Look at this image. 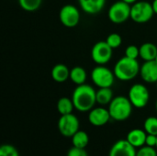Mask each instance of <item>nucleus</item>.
I'll return each instance as SVG.
<instances>
[{"instance_id":"obj_1","label":"nucleus","mask_w":157,"mask_h":156,"mask_svg":"<svg viewBox=\"0 0 157 156\" xmlns=\"http://www.w3.org/2000/svg\"><path fill=\"white\" fill-rule=\"evenodd\" d=\"M97 91L93 86L83 84L77 86L73 92L72 100L75 108L80 112H88L97 103Z\"/></svg>"},{"instance_id":"obj_2","label":"nucleus","mask_w":157,"mask_h":156,"mask_svg":"<svg viewBox=\"0 0 157 156\" xmlns=\"http://www.w3.org/2000/svg\"><path fill=\"white\" fill-rule=\"evenodd\" d=\"M140 69L141 66L136 59L124 56L116 63L113 72L117 79L121 81H131L140 74Z\"/></svg>"},{"instance_id":"obj_3","label":"nucleus","mask_w":157,"mask_h":156,"mask_svg":"<svg viewBox=\"0 0 157 156\" xmlns=\"http://www.w3.org/2000/svg\"><path fill=\"white\" fill-rule=\"evenodd\" d=\"M132 104L129 97L118 96L112 99L109 105V111L112 120L116 121H124L128 120L132 113Z\"/></svg>"},{"instance_id":"obj_4","label":"nucleus","mask_w":157,"mask_h":156,"mask_svg":"<svg viewBox=\"0 0 157 156\" xmlns=\"http://www.w3.org/2000/svg\"><path fill=\"white\" fill-rule=\"evenodd\" d=\"M155 15L152 3L147 1H137L132 6L131 18L132 21L138 24H144L148 22Z\"/></svg>"},{"instance_id":"obj_5","label":"nucleus","mask_w":157,"mask_h":156,"mask_svg":"<svg viewBox=\"0 0 157 156\" xmlns=\"http://www.w3.org/2000/svg\"><path fill=\"white\" fill-rule=\"evenodd\" d=\"M115 78L114 72L104 65H98L91 72V80L98 88L111 87Z\"/></svg>"},{"instance_id":"obj_6","label":"nucleus","mask_w":157,"mask_h":156,"mask_svg":"<svg viewBox=\"0 0 157 156\" xmlns=\"http://www.w3.org/2000/svg\"><path fill=\"white\" fill-rule=\"evenodd\" d=\"M128 97L136 108H144L147 106L150 99V93L147 87L143 84H134L131 86Z\"/></svg>"},{"instance_id":"obj_7","label":"nucleus","mask_w":157,"mask_h":156,"mask_svg":"<svg viewBox=\"0 0 157 156\" xmlns=\"http://www.w3.org/2000/svg\"><path fill=\"white\" fill-rule=\"evenodd\" d=\"M132 6L124 1H117L109 7L108 17L109 20L114 24H122L131 18Z\"/></svg>"},{"instance_id":"obj_8","label":"nucleus","mask_w":157,"mask_h":156,"mask_svg":"<svg viewBox=\"0 0 157 156\" xmlns=\"http://www.w3.org/2000/svg\"><path fill=\"white\" fill-rule=\"evenodd\" d=\"M79 120L73 113L61 115L58 120V130L60 133L67 138H72L79 131Z\"/></svg>"},{"instance_id":"obj_9","label":"nucleus","mask_w":157,"mask_h":156,"mask_svg":"<svg viewBox=\"0 0 157 156\" xmlns=\"http://www.w3.org/2000/svg\"><path fill=\"white\" fill-rule=\"evenodd\" d=\"M113 49L105 41H98L94 44L91 50V58L98 65L108 63L112 58Z\"/></svg>"},{"instance_id":"obj_10","label":"nucleus","mask_w":157,"mask_h":156,"mask_svg":"<svg viewBox=\"0 0 157 156\" xmlns=\"http://www.w3.org/2000/svg\"><path fill=\"white\" fill-rule=\"evenodd\" d=\"M59 18L61 23L66 28H74L80 22V12L78 8L73 5L63 6L59 12Z\"/></svg>"},{"instance_id":"obj_11","label":"nucleus","mask_w":157,"mask_h":156,"mask_svg":"<svg viewBox=\"0 0 157 156\" xmlns=\"http://www.w3.org/2000/svg\"><path fill=\"white\" fill-rule=\"evenodd\" d=\"M111 119L109 109L105 108H94L89 111L88 114V120L90 124L96 127H101L106 125L109 120Z\"/></svg>"},{"instance_id":"obj_12","label":"nucleus","mask_w":157,"mask_h":156,"mask_svg":"<svg viewBox=\"0 0 157 156\" xmlns=\"http://www.w3.org/2000/svg\"><path fill=\"white\" fill-rule=\"evenodd\" d=\"M136 148L127 140H120L111 146L109 156H136Z\"/></svg>"},{"instance_id":"obj_13","label":"nucleus","mask_w":157,"mask_h":156,"mask_svg":"<svg viewBox=\"0 0 157 156\" xmlns=\"http://www.w3.org/2000/svg\"><path fill=\"white\" fill-rule=\"evenodd\" d=\"M140 75L142 79L148 84H156L157 82V63L153 61L144 62L140 69Z\"/></svg>"},{"instance_id":"obj_14","label":"nucleus","mask_w":157,"mask_h":156,"mask_svg":"<svg viewBox=\"0 0 157 156\" xmlns=\"http://www.w3.org/2000/svg\"><path fill=\"white\" fill-rule=\"evenodd\" d=\"M83 11L94 15L99 13L105 6L106 0H78Z\"/></svg>"},{"instance_id":"obj_15","label":"nucleus","mask_w":157,"mask_h":156,"mask_svg":"<svg viewBox=\"0 0 157 156\" xmlns=\"http://www.w3.org/2000/svg\"><path fill=\"white\" fill-rule=\"evenodd\" d=\"M146 136L147 133L144 130L134 129L127 134L126 140L135 148H141L145 145Z\"/></svg>"},{"instance_id":"obj_16","label":"nucleus","mask_w":157,"mask_h":156,"mask_svg":"<svg viewBox=\"0 0 157 156\" xmlns=\"http://www.w3.org/2000/svg\"><path fill=\"white\" fill-rule=\"evenodd\" d=\"M51 74L55 82L63 83L70 78V70L65 64L58 63L52 67Z\"/></svg>"},{"instance_id":"obj_17","label":"nucleus","mask_w":157,"mask_h":156,"mask_svg":"<svg viewBox=\"0 0 157 156\" xmlns=\"http://www.w3.org/2000/svg\"><path fill=\"white\" fill-rule=\"evenodd\" d=\"M157 55V47L152 42H145L140 46V57L144 61H153Z\"/></svg>"},{"instance_id":"obj_18","label":"nucleus","mask_w":157,"mask_h":156,"mask_svg":"<svg viewBox=\"0 0 157 156\" xmlns=\"http://www.w3.org/2000/svg\"><path fill=\"white\" fill-rule=\"evenodd\" d=\"M86 77H87L86 72L81 66H75L74 68H72L70 70V78L69 79L76 86L86 84Z\"/></svg>"},{"instance_id":"obj_19","label":"nucleus","mask_w":157,"mask_h":156,"mask_svg":"<svg viewBox=\"0 0 157 156\" xmlns=\"http://www.w3.org/2000/svg\"><path fill=\"white\" fill-rule=\"evenodd\" d=\"M97 103L101 106L109 105V103L112 101L113 97V91L111 90V87H101L97 90Z\"/></svg>"},{"instance_id":"obj_20","label":"nucleus","mask_w":157,"mask_h":156,"mask_svg":"<svg viewBox=\"0 0 157 156\" xmlns=\"http://www.w3.org/2000/svg\"><path fill=\"white\" fill-rule=\"evenodd\" d=\"M75 108L72 98L68 97H61L57 102V110L61 115H67L73 113Z\"/></svg>"},{"instance_id":"obj_21","label":"nucleus","mask_w":157,"mask_h":156,"mask_svg":"<svg viewBox=\"0 0 157 156\" xmlns=\"http://www.w3.org/2000/svg\"><path fill=\"white\" fill-rule=\"evenodd\" d=\"M88 143H89V136L84 131L79 130L72 137V143H73V146H75V147L86 149V147L88 145Z\"/></svg>"},{"instance_id":"obj_22","label":"nucleus","mask_w":157,"mask_h":156,"mask_svg":"<svg viewBox=\"0 0 157 156\" xmlns=\"http://www.w3.org/2000/svg\"><path fill=\"white\" fill-rule=\"evenodd\" d=\"M42 0H18L20 7L28 12H33L40 8Z\"/></svg>"},{"instance_id":"obj_23","label":"nucleus","mask_w":157,"mask_h":156,"mask_svg":"<svg viewBox=\"0 0 157 156\" xmlns=\"http://www.w3.org/2000/svg\"><path fill=\"white\" fill-rule=\"evenodd\" d=\"M144 130L147 134H153L157 136V118L148 117L144 123Z\"/></svg>"},{"instance_id":"obj_24","label":"nucleus","mask_w":157,"mask_h":156,"mask_svg":"<svg viewBox=\"0 0 157 156\" xmlns=\"http://www.w3.org/2000/svg\"><path fill=\"white\" fill-rule=\"evenodd\" d=\"M106 42L114 50V49L119 48L121 45L122 39H121V36L120 34H118V33H110L107 37Z\"/></svg>"},{"instance_id":"obj_25","label":"nucleus","mask_w":157,"mask_h":156,"mask_svg":"<svg viewBox=\"0 0 157 156\" xmlns=\"http://www.w3.org/2000/svg\"><path fill=\"white\" fill-rule=\"evenodd\" d=\"M0 156H19V154L13 145L3 144L0 147Z\"/></svg>"},{"instance_id":"obj_26","label":"nucleus","mask_w":157,"mask_h":156,"mask_svg":"<svg viewBox=\"0 0 157 156\" xmlns=\"http://www.w3.org/2000/svg\"><path fill=\"white\" fill-rule=\"evenodd\" d=\"M128 58L131 59H138L140 57V48L137 47L136 45H130L126 48L125 50V55Z\"/></svg>"},{"instance_id":"obj_27","label":"nucleus","mask_w":157,"mask_h":156,"mask_svg":"<svg viewBox=\"0 0 157 156\" xmlns=\"http://www.w3.org/2000/svg\"><path fill=\"white\" fill-rule=\"evenodd\" d=\"M136 156H157V152L155 147L144 145L137 151Z\"/></svg>"},{"instance_id":"obj_28","label":"nucleus","mask_w":157,"mask_h":156,"mask_svg":"<svg viewBox=\"0 0 157 156\" xmlns=\"http://www.w3.org/2000/svg\"><path fill=\"white\" fill-rule=\"evenodd\" d=\"M66 156H88V154L84 148H78V147L73 146L68 151Z\"/></svg>"},{"instance_id":"obj_29","label":"nucleus","mask_w":157,"mask_h":156,"mask_svg":"<svg viewBox=\"0 0 157 156\" xmlns=\"http://www.w3.org/2000/svg\"><path fill=\"white\" fill-rule=\"evenodd\" d=\"M157 143V136L153 134H147L146 136V141H145V145L150 146V147H156Z\"/></svg>"},{"instance_id":"obj_30","label":"nucleus","mask_w":157,"mask_h":156,"mask_svg":"<svg viewBox=\"0 0 157 156\" xmlns=\"http://www.w3.org/2000/svg\"><path fill=\"white\" fill-rule=\"evenodd\" d=\"M152 6H153V9H154L155 14H156L157 15V0H154V1H153Z\"/></svg>"},{"instance_id":"obj_31","label":"nucleus","mask_w":157,"mask_h":156,"mask_svg":"<svg viewBox=\"0 0 157 156\" xmlns=\"http://www.w3.org/2000/svg\"><path fill=\"white\" fill-rule=\"evenodd\" d=\"M122 1H124L125 3H127V4L131 5V6H132V5L135 4L138 0H122Z\"/></svg>"},{"instance_id":"obj_32","label":"nucleus","mask_w":157,"mask_h":156,"mask_svg":"<svg viewBox=\"0 0 157 156\" xmlns=\"http://www.w3.org/2000/svg\"><path fill=\"white\" fill-rule=\"evenodd\" d=\"M155 108H156V111H157V100H156V103H155Z\"/></svg>"},{"instance_id":"obj_33","label":"nucleus","mask_w":157,"mask_h":156,"mask_svg":"<svg viewBox=\"0 0 157 156\" xmlns=\"http://www.w3.org/2000/svg\"><path fill=\"white\" fill-rule=\"evenodd\" d=\"M155 61L157 63V55H156V57H155Z\"/></svg>"},{"instance_id":"obj_34","label":"nucleus","mask_w":157,"mask_h":156,"mask_svg":"<svg viewBox=\"0 0 157 156\" xmlns=\"http://www.w3.org/2000/svg\"><path fill=\"white\" fill-rule=\"evenodd\" d=\"M155 148H156V149H157V143H156V147H155Z\"/></svg>"},{"instance_id":"obj_35","label":"nucleus","mask_w":157,"mask_h":156,"mask_svg":"<svg viewBox=\"0 0 157 156\" xmlns=\"http://www.w3.org/2000/svg\"><path fill=\"white\" fill-rule=\"evenodd\" d=\"M156 87H157V82H156Z\"/></svg>"}]
</instances>
